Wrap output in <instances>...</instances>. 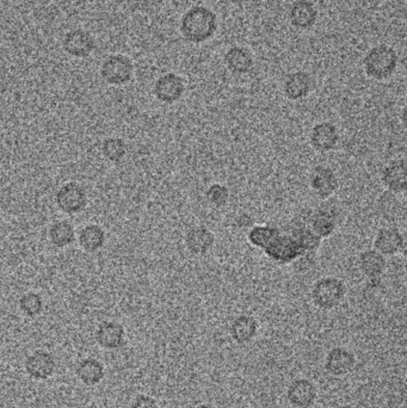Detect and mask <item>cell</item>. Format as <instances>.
<instances>
[{"label":"cell","instance_id":"cell-1","mask_svg":"<svg viewBox=\"0 0 407 408\" xmlns=\"http://www.w3.org/2000/svg\"><path fill=\"white\" fill-rule=\"evenodd\" d=\"M180 31L191 43L208 41L217 31V15L206 6H194L184 13Z\"/></svg>","mask_w":407,"mask_h":408},{"label":"cell","instance_id":"cell-2","mask_svg":"<svg viewBox=\"0 0 407 408\" xmlns=\"http://www.w3.org/2000/svg\"><path fill=\"white\" fill-rule=\"evenodd\" d=\"M398 54L387 45H375L367 53L364 57V70L370 78L386 80L398 67Z\"/></svg>","mask_w":407,"mask_h":408},{"label":"cell","instance_id":"cell-3","mask_svg":"<svg viewBox=\"0 0 407 408\" xmlns=\"http://www.w3.org/2000/svg\"><path fill=\"white\" fill-rule=\"evenodd\" d=\"M347 294V288L344 282L333 276L318 280L312 288V301L318 308L330 311L340 306Z\"/></svg>","mask_w":407,"mask_h":408},{"label":"cell","instance_id":"cell-4","mask_svg":"<svg viewBox=\"0 0 407 408\" xmlns=\"http://www.w3.org/2000/svg\"><path fill=\"white\" fill-rule=\"evenodd\" d=\"M264 253L278 265H289L303 255L296 240L291 234L282 232L264 250Z\"/></svg>","mask_w":407,"mask_h":408},{"label":"cell","instance_id":"cell-5","mask_svg":"<svg viewBox=\"0 0 407 408\" xmlns=\"http://www.w3.org/2000/svg\"><path fill=\"white\" fill-rule=\"evenodd\" d=\"M338 222H340L338 209L329 203L310 209L308 225L310 229L322 239H326L336 232Z\"/></svg>","mask_w":407,"mask_h":408},{"label":"cell","instance_id":"cell-6","mask_svg":"<svg viewBox=\"0 0 407 408\" xmlns=\"http://www.w3.org/2000/svg\"><path fill=\"white\" fill-rule=\"evenodd\" d=\"M133 71H134V67H133L131 59L117 54V55H110L103 62L101 75L102 78L104 79L107 83L120 87L131 82Z\"/></svg>","mask_w":407,"mask_h":408},{"label":"cell","instance_id":"cell-7","mask_svg":"<svg viewBox=\"0 0 407 408\" xmlns=\"http://www.w3.org/2000/svg\"><path fill=\"white\" fill-rule=\"evenodd\" d=\"M55 199L61 211L73 215L80 213L85 208L87 204V194L82 185L75 182H70L59 189V192H56Z\"/></svg>","mask_w":407,"mask_h":408},{"label":"cell","instance_id":"cell-8","mask_svg":"<svg viewBox=\"0 0 407 408\" xmlns=\"http://www.w3.org/2000/svg\"><path fill=\"white\" fill-rule=\"evenodd\" d=\"M310 185L314 195L325 201L336 194L340 187V180L337 173L329 166L318 165L310 173Z\"/></svg>","mask_w":407,"mask_h":408},{"label":"cell","instance_id":"cell-9","mask_svg":"<svg viewBox=\"0 0 407 408\" xmlns=\"http://www.w3.org/2000/svg\"><path fill=\"white\" fill-rule=\"evenodd\" d=\"M153 92L158 101L164 104H173L183 97L185 83L176 73H166L156 82Z\"/></svg>","mask_w":407,"mask_h":408},{"label":"cell","instance_id":"cell-10","mask_svg":"<svg viewBox=\"0 0 407 408\" xmlns=\"http://www.w3.org/2000/svg\"><path fill=\"white\" fill-rule=\"evenodd\" d=\"M340 140V131L331 122L315 123L310 131V146L319 153H329L335 150Z\"/></svg>","mask_w":407,"mask_h":408},{"label":"cell","instance_id":"cell-11","mask_svg":"<svg viewBox=\"0 0 407 408\" xmlns=\"http://www.w3.org/2000/svg\"><path fill=\"white\" fill-rule=\"evenodd\" d=\"M374 250L385 257H393L405 251V236L399 228L387 226L379 229L374 239Z\"/></svg>","mask_w":407,"mask_h":408},{"label":"cell","instance_id":"cell-12","mask_svg":"<svg viewBox=\"0 0 407 408\" xmlns=\"http://www.w3.org/2000/svg\"><path fill=\"white\" fill-rule=\"evenodd\" d=\"M381 182L386 190L396 195H403L407 190V164L403 159H396L384 167Z\"/></svg>","mask_w":407,"mask_h":408},{"label":"cell","instance_id":"cell-13","mask_svg":"<svg viewBox=\"0 0 407 408\" xmlns=\"http://www.w3.org/2000/svg\"><path fill=\"white\" fill-rule=\"evenodd\" d=\"M184 243L192 255H206L213 250L215 236L206 226H196L188 231L184 236Z\"/></svg>","mask_w":407,"mask_h":408},{"label":"cell","instance_id":"cell-14","mask_svg":"<svg viewBox=\"0 0 407 408\" xmlns=\"http://www.w3.org/2000/svg\"><path fill=\"white\" fill-rule=\"evenodd\" d=\"M313 80L307 72L296 71L288 75L283 83L284 96L289 101H301L310 94Z\"/></svg>","mask_w":407,"mask_h":408},{"label":"cell","instance_id":"cell-15","mask_svg":"<svg viewBox=\"0 0 407 408\" xmlns=\"http://www.w3.org/2000/svg\"><path fill=\"white\" fill-rule=\"evenodd\" d=\"M55 367V360L49 352L35 351L26 360V373L38 381L48 380L54 374Z\"/></svg>","mask_w":407,"mask_h":408},{"label":"cell","instance_id":"cell-16","mask_svg":"<svg viewBox=\"0 0 407 408\" xmlns=\"http://www.w3.org/2000/svg\"><path fill=\"white\" fill-rule=\"evenodd\" d=\"M359 268L369 281H380L382 275L385 274L387 260L376 250H364L359 257Z\"/></svg>","mask_w":407,"mask_h":408},{"label":"cell","instance_id":"cell-17","mask_svg":"<svg viewBox=\"0 0 407 408\" xmlns=\"http://www.w3.org/2000/svg\"><path fill=\"white\" fill-rule=\"evenodd\" d=\"M64 49L72 57H89L94 52V38L87 31H70L64 38Z\"/></svg>","mask_w":407,"mask_h":408},{"label":"cell","instance_id":"cell-18","mask_svg":"<svg viewBox=\"0 0 407 408\" xmlns=\"http://www.w3.org/2000/svg\"><path fill=\"white\" fill-rule=\"evenodd\" d=\"M124 326L115 321L102 322L96 332V341L102 348L116 350L124 345Z\"/></svg>","mask_w":407,"mask_h":408},{"label":"cell","instance_id":"cell-19","mask_svg":"<svg viewBox=\"0 0 407 408\" xmlns=\"http://www.w3.org/2000/svg\"><path fill=\"white\" fill-rule=\"evenodd\" d=\"M288 400L296 407L307 408L313 404L317 397V390L313 383L307 380H296L289 386Z\"/></svg>","mask_w":407,"mask_h":408},{"label":"cell","instance_id":"cell-20","mask_svg":"<svg viewBox=\"0 0 407 408\" xmlns=\"http://www.w3.org/2000/svg\"><path fill=\"white\" fill-rule=\"evenodd\" d=\"M355 365V357L347 348H335L326 357L325 369L333 376H342L352 370Z\"/></svg>","mask_w":407,"mask_h":408},{"label":"cell","instance_id":"cell-21","mask_svg":"<svg viewBox=\"0 0 407 408\" xmlns=\"http://www.w3.org/2000/svg\"><path fill=\"white\" fill-rule=\"evenodd\" d=\"M289 18L298 29H310L317 22V9L310 0H296L289 11Z\"/></svg>","mask_w":407,"mask_h":408},{"label":"cell","instance_id":"cell-22","mask_svg":"<svg viewBox=\"0 0 407 408\" xmlns=\"http://www.w3.org/2000/svg\"><path fill=\"white\" fill-rule=\"evenodd\" d=\"M224 62L228 70L234 75H246L254 67V57L243 47H231L224 55Z\"/></svg>","mask_w":407,"mask_h":408},{"label":"cell","instance_id":"cell-23","mask_svg":"<svg viewBox=\"0 0 407 408\" xmlns=\"http://www.w3.org/2000/svg\"><path fill=\"white\" fill-rule=\"evenodd\" d=\"M231 336L233 341L238 343V344H247L250 343L258 331V324L256 319L251 315H240L238 318L234 319L232 322Z\"/></svg>","mask_w":407,"mask_h":408},{"label":"cell","instance_id":"cell-24","mask_svg":"<svg viewBox=\"0 0 407 408\" xmlns=\"http://www.w3.org/2000/svg\"><path fill=\"white\" fill-rule=\"evenodd\" d=\"M75 374L86 386H94L104 377V367L99 360L94 358H85L79 362L75 368Z\"/></svg>","mask_w":407,"mask_h":408},{"label":"cell","instance_id":"cell-25","mask_svg":"<svg viewBox=\"0 0 407 408\" xmlns=\"http://www.w3.org/2000/svg\"><path fill=\"white\" fill-rule=\"evenodd\" d=\"M78 241L84 251L94 253L104 246V231L97 225L85 226L79 232Z\"/></svg>","mask_w":407,"mask_h":408},{"label":"cell","instance_id":"cell-26","mask_svg":"<svg viewBox=\"0 0 407 408\" xmlns=\"http://www.w3.org/2000/svg\"><path fill=\"white\" fill-rule=\"evenodd\" d=\"M280 229L271 225H257L247 233V240L254 248L266 250L273 239L280 234Z\"/></svg>","mask_w":407,"mask_h":408},{"label":"cell","instance_id":"cell-27","mask_svg":"<svg viewBox=\"0 0 407 408\" xmlns=\"http://www.w3.org/2000/svg\"><path fill=\"white\" fill-rule=\"evenodd\" d=\"M49 240L55 248H63L75 243V231L67 221H56L49 228Z\"/></svg>","mask_w":407,"mask_h":408},{"label":"cell","instance_id":"cell-28","mask_svg":"<svg viewBox=\"0 0 407 408\" xmlns=\"http://www.w3.org/2000/svg\"><path fill=\"white\" fill-rule=\"evenodd\" d=\"M102 152L112 162H120L127 154V145L121 138H108L102 143Z\"/></svg>","mask_w":407,"mask_h":408},{"label":"cell","instance_id":"cell-29","mask_svg":"<svg viewBox=\"0 0 407 408\" xmlns=\"http://www.w3.org/2000/svg\"><path fill=\"white\" fill-rule=\"evenodd\" d=\"M231 192L224 184L214 183L207 189L206 199L213 208H224L227 206Z\"/></svg>","mask_w":407,"mask_h":408},{"label":"cell","instance_id":"cell-30","mask_svg":"<svg viewBox=\"0 0 407 408\" xmlns=\"http://www.w3.org/2000/svg\"><path fill=\"white\" fill-rule=\"evenodd\" d=\"M19 307L24 314L34 318V316H38L43 309V300L36 292H28L21 297Z\"/></svg>","mask_w":407,"mask_h":408},{"label":"cell","instance_id":"cell-31","mask_svg":"<svg viewBox=\"0 0 407 408\" xmlns=\"http://www.w3.org/2000/svg\"><path fill=\"white\" fill-rule=\"evenodd\" d=\"M291 265L298 274H306L315 265V255H301Z\"/></svg>","mask_w":407,"mask_h":408},{"label":"cell","instance_id":"cell-32","mask_svg":"<svg viewBox=\"0 0 407 408\" xmlns=\"http://www.w3.org/2000/svg\"><path fill=\"white\" fill-rule=\"evenodd\" d=\"M131 408H158V404L153 397L148 395H139L131 404Z\"/></svg>","mask_w":407,"mask_h":408},{"label":"cell","instance_id":"cell-33","mask_svg":"<svg viewBox=\"0 0 407 408\" xmlns=\"http://www.w3.org/2000/svg\"><path fill=\"white\" fill-rule=\"evenodd\" d=\"M197 408H215L213 406H210V404H201V406H198Z\"/></svg>","mask_w":407,"mask_h":408},{"label":"cell","instance_id":"cell-34","mask_svg":"<svg viewBox=\"0 0 407 408\" xmlns=\"http://www.w3.org/2000/svg\"><path fill=\"white\" fill-rule=\"evenodd\" d=\"M337 408H354V407H352V406H340V407Z\"/></svg>","mask_w":407,"mask_h":408}]
</instances>
